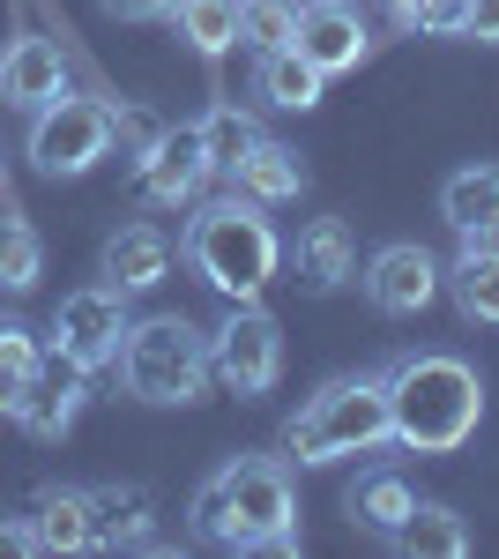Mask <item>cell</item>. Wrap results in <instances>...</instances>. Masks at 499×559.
I'll return each instance as SVG.
<instances>
[{"instance_id": "cell-17", "label": "cell", "mask_w": 499, "mask_h": 559, "mask_svg": "<svg viewBox=\"0 0 499 559\" xmlns=\"http://www.w3.org/2000/svg\"><path fill=\"white\" fill-rule=\"evenodd\" d=\"M388 545L411 559H470V522L455 508H440V500H411V515L395 522Z\"/></svg>"}, {"instance_id": "cell-32", "label": "cell", "mask_w": 499, "mask_h": 559, "mask_svg": "<svg viewBox=\"0 0 499 559\" xmlns=\"http://www.w3.org/2000/svg\"><path fill=\"white\" fill-rule=\"evenodd\" d=\"M462 254L499 261V216H485V224H462Z\"/></svg>"}, {"instance_id": "cell-23", "label": "cell", "mask_w": 499, "mask_h": 559, "mask_svg": "<svg viewBox=\"0 0 499 559\" xmlns=\"http://www.w3.org/2000/svg\"><path fill=\"white\" fill-rule=\"evenodd\" d=\"M440 216L448 224H485V216H499V165H462L448 187H440Z\"/></svg>"}, {"instance_id": "cell-12", "label": "cell", "mask_w": 499, "mask_h": 559, "mask_svg": "<svg viewBox=\"0 0 499 559\" xmlns=\"http://www.w3.org/2000/svg\"><path fill=\"white\" fill-rule=\"evenodd\" d=\"M432 292H440V261L425 254V247H411V239H395V247H380L366 261V299L380 313H425Z\"/></svg>"}, {"instance_id": "cell-6", "label": "cell", "mask_w": 499, "mask_h": 559, "mask_svg": "<svg viewBox=\"0 0 499 559\" xmlns=\"http://www.w3.org/2000/svg\"><path fill=\"white\" fill-rule=\"evenodd\" d=\"M105 157H112V105L68 97V90L52 105H38V120H31V165L45 179H83Z\"/></svg>"}, {"instance_id": "cell-4", "label": "cell", "mask_w": 499, "mask_h": 559, "mask_svg": "<svg viewBox=\"0 0 499 559\" xmlns=\"http://www.w3.org/2000/svg\"><path fill=\"white\" fill-rule=\"evenodd\" d=\"M395 440V418H388V381H358L343 373L329 381L292 426H284V448L298 463H343V455H373Z\"/></svg>"}, {"instance_id": "cell-15", "label": "cell", "mask_w": 499, "mask_h": 559, "mask_svg": "<svg viewBox=\"0 0 499 559\" xmlns=\"http://www.w3.org/2000/svg\"><path fill=\"white\" fill-rule=\"evenodd\" d=\"M165 276H171V239L157 231V224L112 231V247H105V284H120L127 299H134V292H157Z\"/></svg>"}, {"instance_id": "cell-9", "label": "cell", "mask_w": 499, "mask_h": 559, "mask_svg": "<svg viewBox=\"0 0 499 559\" xmlns=\"http://www.w3.org/2000/svg\"><path fill=\"white\" fill-rule=\"evenodd\" d=\"M209 173H216V157H209L202 128H165L150 150H142L134 187H142V202H157V210H187V202L209 187Z\"/></svg>"}, {"instance_id": "cell-26", "label": "cell", "mask_w": 499, "mask_h": 559, "mask_svg": "<svg viewBox=\"0 0 499 559\" xmlns=\"http://www.w3.org/2000/svg\"><path fill=\"white\" fill-rule=\"evenodd\" d=\"M45 366L38 336L23 329V321H0V411H15V395H23V381Z\"/></svg>"}, {"instance_id": "cell-35", "label": "cell", "mask_w": 499, "mask_h": 559, "mask_svg": "<svg viewBox=\"0 0 499 559\" xmlns=\"http://www.w3.org/2000/svg\"><path fill=\"white\" fill-rule=\"evenodd\" d=\"M388 8H395V15H403V23L417 31V8H425V0H388Z\"/></svg>"}, {"instance_id": "cell-3", "label": "cell", "mask_w": 499, "mask_h": 559, "mask_svg": "<svg viewBox=\"0 0 499 559\" xmlns=\"http://www.w3.org/2000/svg\"><path fill=\"white\" fill-rule=\"evenodd\" d=\"M179 254H187V269L202 276L209 292H224V299H261L269 276H276V261H284V239H276V224L261 216V202L224 194V202H202V210L187 216Z\"/></svg>"}, {"instance_id": "cell-11", "label": "cell", "mask_w": 499, "mask_h": 559, "mask_svg": "<svg viewBox=\"0 0 499 559\" xmlns=\"http://www.w3.org/2000/svg\"><path fill=\"white\" fill-rule=\"evenodd\" d=\"M83 395H90V373L68 366V358H52V366H38V373L23 381V395H15L8 418L31 432V440H60V432L83 418Z\"/></svg>"}, {"instance_id": "cell-1", "label": "cell", "mask_w": 499, "mask_h": 559, "mask_svg": "<svg viewBox=\"0 0 499 559\" xmlns=\"http://www.w3.org/2000/svg\"><path fill=\"white\" fill-rule=\"evenodd\" d=\"M194 530L216 552H298L292 471L276 455H231L194 492Z\"/></svg>"}, {"instance_id": "cell-33", "label": "cell", "mask_w": 499, "mask_h": 559, "mask_svg": "<svg viewBox=\"0 0 499 559\" xmlns=\"http://www.w3.org/2000/svg\"><path fill=\"white\" fill-rule=\"evenodd\" d=\"M179 0H105V15H127V23H150V15H171Z\"/></svg>"}, {"instance_id": "cell-2", "label": "cell", "mask_w": 499, "mask_h": 559, "mask_svg": "<svg viewBox=\"0 0 499 559\" xmlns=\"http://www.w3.org/2000/svg\"><path fill=\"white\" fill-rule=\"evenodd\" d=\"M388 418L411 455H455L485 418V381L455 350H417L388 373Z\"/></svg>"}, {"instance_id": "cell-10", "label": "cell", "mask_w": 499, "mask_h": 559, "mask_svg": "<svg viewBox=\"0 0 499 559\" xmlns=\"http://www.w3.org/2000/svg\"><path fill=\"white\" fill-rule=\"evenodd\" d=\"M292 45L321 68V75H351V68L373 52V31H366V15L343 8V0H306V8H298Z\"/></svg>"}, {"instance_id": "cell-16", "label": "cell", "mask_w": 499, "mask_h": 559, "mask_svg": "<svg viewBox=\"0 0 499 559\" xmlns=\"http://www.w3.org/2000/svg\"><path fill=\"white\" fill-rule=\"evenodd\" d=\"M351 269H358L351 224H343V216H313V224L298 231V284H306V292H335Z\"/></svg>"}, {"instance_id": "cell-24", "label": "cell", "mask_w": 499, "mask_h": 559, "mask_svg": "<svg viewBox=\"0 0 499 559\" xmlns=\"http://www.w3.org/2000/svg\"><path fill=\"white\" fill-rule=\"evenodd\" d=\"M45 276V239L31 216H0V292H31Z\"/></svg>"}, {"instance_id": "cell-13", "label": "cell", "mask_w": 499, "mask_h": 559, "mask_svg": "<svg viewBox=\"0 0 499 559\" xmlns=\"http://www.w3.org/2000/svg\"><path fill=\"white\" fill-rule=\"evenodd\" d=\"M60 90H68V68H60V45L52 38H8L0 45V105L38 112Z\"/></svg>"}, {"instance_id": "cell-34", "label": "cell", "mask_w": 499, "mask_h": 559, "mask_svg": "<svg viewBox=\"0 0 499 559\" xmlns=\"http://www.w3.org/2000/svg\"><path fill=\"white\" fill-rule=\"evenodd\" d=\"M0 552H38V530L15 515H0Z\"/></svg>"}, {"instance_id": "cell-8", "label": "cell", "mask_w": 499, "mask_h": 559, "mask_svg": "<svg viewBox=\"0 0 499 559\" xmlns=\"http://www.w3.org/2000/svg\"><path fill=\"white\" fill-rule=\"evenodd\" d=\"M120 336H127V292L120 284H83V292H68L60 313H52V358H68V366H112L120 358Z\"/></svg>"}, {"instance_id": "cell-5", "label": "cell", "mask_w": 499, "mask_h": 559, "mask_svg": "<svg viewBox=\"0 0 499 559\" xmlns=\"http://www.w3.org/2000/svg\"><path fill=\"white\" fill-rule=\"evenodd\" d=\"M120 381L142 403H202L209 373V336L179 313H150V321H127L120 336Z\"/></svg>"}, {"instance_id": "cell-20", "label": "cell", "mask_w": 499, "mask_h": 559, "mask_svg": "<svg viewBox=\"0 0 499 559\" xmlns=\"http://www.w3.org/2000/svg\"><path fill=\"white\" fill-rule=\"evenodd\" d=\"M31 530H38V552H90V492L83 485H52Z\"/></svg>"}, {"instance_id": "cell-14", "label": "cell", "mask_w": 499, "mask_h": 559, "mask_svg": "<svg viewBox=\"0 0 499 559\" xmlns=\"http://www.w3.org/2000/svg\"><path fill=\"white\" fill-rule=\"evenodd\" d=\"M224 179H231V194H247V202H261V210H276V202H298V187H306V165H298V150H284V142H253L247 157H231L224 165Z\"/></svg>"}, {"instance_id": "cell-25", "label": "cell", "mask_w": 499, "mask_h": 559, "mask_svg": "<svg viewBox=\"0 0 499 559\" xmlns=\"http://www.w3.org/2000/svg\"><path fill=\"white\" fill-rule=\"evenodd\" d=\"M292 31H298V0H239V45L276 52V45H292Z\"/></svg>"}, {"instance_id": "cell-29", "label": "cell", "mask_w": 499, "mask_h": 559, "mask_svg": "<svg viewBox=\"0 0 499 559\" xmlns=\"http://www.w3.org/2000/svg\"><path fill=\"white\" fill-rule=\"evenodd\" d=\"M165 134V120H150V112H112V142H120L127 165H142V150Z\"/></svg>"}, {"instance_id": "cell-21", "label": "cell", "mask_w": 499, "mask_h": 559, "mask_svg": "<svg viewBox=\"0 0 499 559\" xmlns=\"http://www.w3.org/2000/svg\"><path fill=\"white\" fill-rule=\"evenodd\" d=\"M343 508H351V522H358V530L395 537V522L411 515V485H403L395 471H373V477H358V485L343 492Z\"/></svg>"}, {"instance_id": "cell-27", "label": "cell", "mask_w": 499, "mask_h": 559, "mask_svg": "<svg viewBox=\"0 0 499 559\" xmlns=\"http://www.w3.org/2000/svg\"><path fill=\"white\" fill-rule=\"evenodd\" d=\"M455 306L470 313V321H499V261L485 254H455Z\"/></svg>"}, {"instance_id": "cell-22", "label": "cell", "mask_w": 499, "mask_h": 559, "mask_svg": "<svg viewBox=\"0 0 499 559\" xmlns=\"http://www.w3.org/2000/svg\"><path fill=\"white\" fill-rule=\"evenodd\" d=\"M171 23H179V38L194 45V52H231L239 45V0H179L171 8Z\"/></svg>"}, {"instance_id": "cell-28", "label": "cell", "mask_w": 499, "mask_h": 559, "mask_svg": "<svg viewBox=\"0 0 499 559\" xmlns=\"http://www.w3.org/2000/svg\"><path fill=\"white\" fill-rule=\"evenodd\" d=\"M202 128V142H209V157H216V173L231 165V157H247L253 142H261V128H253L239 105H209V120H194Z\"/></svg>"}, {"instance_id": "cell-31", "label": "cell", "mask_w": 499, "mask_h": 559, "mask_svg": "<svg viewBox=\"0 0 499 559\" xmlns=\"http://www.w3.org/2000/svg\"><path fill=\"white\" fill-rule=\"evenodd\" d=\"M462 38L499 45V0H470V15H462Z\"/></svg>"}, {"instance_id": "cell-18", "label": "cell", "mask_w": 499, "mask_h": 559, "mask_svg": "<svg viewBox=\"0 0 499 559\" xmlns=\"http://www.w3.org/2000/svg\"><path fill=\"white\" fill-rule=\"evenodd\" d=\"M150 485H97L90 492V545H150Z\"/></svg>"}, {"instance_id": "cell-19", "label": "cell", "mask_w": 499, "mask_h": 559, "mask_svg": "<svg viewBox=\"0 0 499 559\" xmlns=\"http://www.w3.org/2000/svg\"><path fill=\"white\" fill-rule=\"evenodd\" d=\"M321 68L298 52V45H276V52H261V75H253V90L276 105V112H313L321 105Z\"/></svg>"}, {"instance_id": "cell-30", "label": "cell", "mask_w": 499, "mask_h": 559, "mask_svg": "<svg viewBox=\"0 0 499 559\" xmlns=\"http://www.w3.org/2000/svg\"><path fill=\"white\" fill-rule=\"evenodd\" d=\"M462 15H470V0H425V8H417V31H432V38H462Z\"/></svg>"}, {"instance_id": "cell-7", "label": "cell", "mask_w": 499, "mask_h": 559, "mask_svg": "<svg viewBox=\"0 0 499 559\" xmlns=\"http://www.w3.org/2000/svg\"><path fill=\"white\" fill-rule=\"evenodd\" d=\"M209 373L231 388V395H269L284 373V329L261 299H231L224 329L209 336Z\"/></svg>"}]
</instances>
